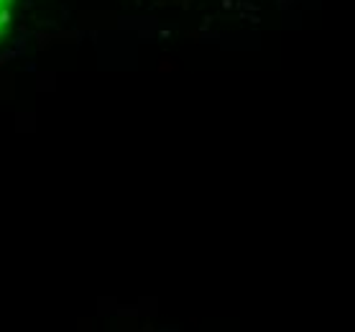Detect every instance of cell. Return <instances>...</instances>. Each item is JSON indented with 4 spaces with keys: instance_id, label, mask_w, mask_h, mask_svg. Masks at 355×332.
Masks as SVG:
<instances>
[{
    "instance_id": "1",
    "label": "cell",
    "mask_w": 355,
    "mask_h": 332,
    "mask_svg": "<svg viewBox=\"0 0 355 332\" xmlns=\"http://www.w3.org/2000/svg\"><path fill=\"white\" fill-rule=\"evenodd\" d=\"M10 8H13V0H0V36L10 24Z\"/></svg>"
}]
</instances>
